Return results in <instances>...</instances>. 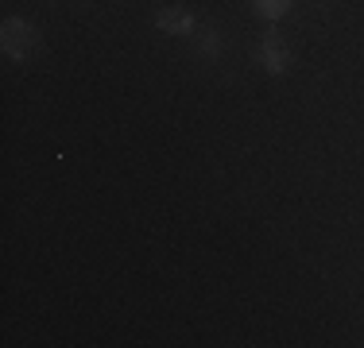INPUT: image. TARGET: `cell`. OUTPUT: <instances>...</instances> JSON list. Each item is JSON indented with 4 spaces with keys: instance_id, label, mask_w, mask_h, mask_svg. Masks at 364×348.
<instances>
[{
    "instance_id": "obj_5",
    "label": "cell",
    "mask_w": 364,
    "mask_h": 348,
    "mask_svg": "<svg viewBox=\"0 0 364 348\" xmlns=\"http://www.w3.org/2000/svg\"><path fill=\"white\" fill-rule=\"evenodd\" d=\"M198 50H202V55H210V58H218V55H221V35H218V31L202 35V43H198Z\"/></svg>"
},
{
    "instance_id": "obj_1",
    "label": "cell",
    "mask_w": 364,
    "mask_h": 348,
    "mask_svg": "<svg viewBox=\"0 0 364 348\" xmlns=\"http://www.w3.org/2000/svg\"><path fill=\"white\" fill-rule=\"evenodd\" d=\"M36 47H39L36 23L20 20V16H8V20L0 23V50H4L12 62H28V58L36 55Z\"/></svg>"
},
{
    "instance_id": "obj_3",
    "label": "cell",
    "mask_w": 364,
    "mask_h": 348,
    "mask_svg": "<svg viewBox=\"0 0 364 348\" xmlns=\"http://www.w3.org/2000/svg\"><path fill=\"white\" fill-rule=\"evenodd\" d=\"M198 20L190 8H178V4H163L159 12H155V31L163 35H194Z\"/></svg>"
},
{
    "instance_id": "obj_2",
    "label": "cell",
    "mask_w": 364,
    "mask_h": 348,
    "mask_svg": "<svg viewBox=\"0 0 364 348\" xmlns=\"http://www.w3.org/2000/svg\"><path fill=\"white\" fill-rule=\"evenodd\" d=\"M256 62L264 66V74H272V77H283V74L291 70V50H287V43H283L275 31H267L264 39H259Z\"/></svg>"
},
{
    "instance_id": "obj_4",
    "label": "cell",
    "mask_w": 364,
    "mask_h": 348,
    "mask_svg": "<svg viewBox=\"0 0 364 348\" xmlns=\"http://www.w3.org/2000/svg\"><path fill=\"white\" fill-rule=\"evenodd\" d=\"M291 8H294V0H252V12L259 16V20H267V23L283 20Z\"/></svg>"
}]
</instances>
